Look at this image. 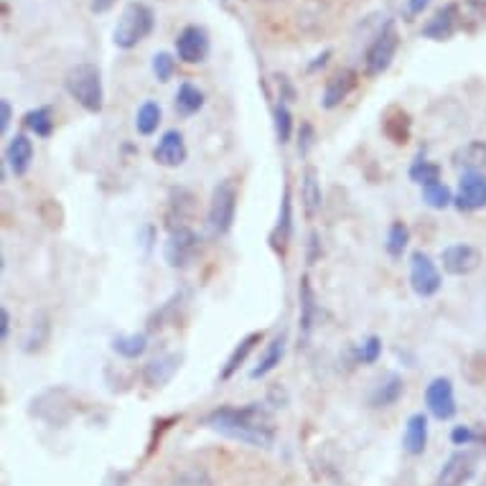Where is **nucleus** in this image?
<instances>
[{
    "label": "nucleus",
    "mask_w": 486,
    "mask_h": 486,
    "mask_svg": "<svg viewBox=\"0 0 486 486\" xmlns=\"http://www.w3.org/2000/svg\"><path fill=\"white\" fill-rule=\"evenodd\" d=\"M176 71V59L168 51H158L153 57V74L158 82H168Z\"/></svg>",
    "instance_id": "nucleus-41"
},
{
    "label": "nucleus",
    "mask_w": 486,
    "mask_h": 486,
    "mask_svg": "<svg viewBox=\"0 0 486 486\" xmlns=\"http://www.w3.org/2000/svg\"><path fill=\"white\" fill-rule=\"evenodd\" d=\"M155 28V13L151 5H145V3H138V0H132L128 3L122 13H120L118 26H115V31H112V41H115V47L122 48V51H131L141 44L143 38H148V36L153 34Z\"/></svg>",
    "instance_id": "nucleus-3"
},
{
    "label": "nucleus",
    "mask_w": 486,
    "mask_h": 486,
    "mask_svg": "<svg viewBox=\"0 0 486 486\" xmlns=\"http://www.w3.org/2000/svg\"><path fill=\"white\" fill-rule=\"evenodd\" d=\"M301 199H303L306 217H316L321 206H323L321 178H319V171H316L313 166L303 168V176H301Z\"/></svg>",
    "instance_id": "nucleus-27"
},
{
    "label": "nucleus",
    "mask_w": 486,
    "mask_h": 486,
    "mask_svg": "<svg viewBox=\"0 0 486 486\" xmlns=\"http://www.w3.org/2000/svg\"><path fill=\"white\" fill-rule=\"evenodd\" d=\"M262 3H275V0H262Z\"/></svg>",
    "instance_id": "nucleus-54"
},
{
    "label": "nucleus",
    "mask_w": 486,
    "mask_h": 486,
    "mask_svg": "<svg viewBox=\"0 0 486 486\" xmlns=\"http://www.w3.org/2000/svg\"><path fill=\"white\" fill-rule=\"evenodd\" d=\"M420 191H423V202L430 206V209H438V212H443V209H449V206H453V194L443 181H430V184H426V186H420Z\"/></svg>",
    "instance_id": "nucleus-35"
},
{
    "label": "nucleus",
    "mask_w": 486,
    "mask_h": 486,
    "mask_svg": "<svg viewBox=\"0 0 486 486\" xmlns=\"http://www.w3.org/2000/svg\"><path fill=\"white\" fill-rule=\"evenodd\" d=\"M410 248V227L405 225L403 219H395L387 227V238H385V249L392 260H400L405 252Z\"/></svg>",
    "instance_id": "nucleus-32"
},
{
    "label": "nucleus",
    "mask_w": 486,
    "mask_h": 486,
    "mask_svg": "<svg viewBox=\"0 0 486 486\" xmlns=\"http://www.w3.org/2000/svg\"><path fill=\"white\" fill-rule=\"evenodd\" d=\"M400 48V34L392 21L382 26V31L375 36V41L369 44L367 54H364V74L367 77H382L385 71L392 67V59Z\"/></svg>",
    "instance_id": "nucleus-6"
},
{
    "label": "nucleus",
    "mask_w": 486,
    "mask_h": 486,
    "mask_svg": "<svg viewBox=\"0 0 486 486\" xmlns=\"http://www.w3.org/2000/svg\"><path fill=\"white\" fill-rule=\"evenodd\" d=\"M189 158V148L184 141V132L181 131H166L153 148V161L158 166L164 168H178L186 164Z\"/></svg>",
    "instance_id": "nucleus-16"
},
{
    "label": "nucleus",
    "mask_w": 486,
    "mask_h": 486,
    "mask_svg": "<svg viewBox=\"0 0 486 486\" xmlns=\"http://www.w3.org/2000/svg\"><path fill=\"white\" fill-rule=\"evenodd\" d=\"M209 48H212V41H209V34L204 26L191 24L186 28H181V34L176 36V57L184 64H202L209 57Z\"/></svg>",
    "instance_id": "nucleus-9"
},
{
    "label": "nucleus",
    "mask_w": 486,
    "mask_h": 486,
    "mask_svg": "<svg viewBox=\"0 0 486 486\" xmlns=\"http://www.w3.org/2000/svg\"><path fill=\"white\" fill-rule=\"evenodd\" d=\"M181 362H184V356L178 354V352H166V354H158V356H153V359H148V362L143 364V372H141L143 382H145L151 390H161V387H166L168 382L174 380V377L178 375Z\"/></svg>",
    "instance_id": "nucleus-14"
},
{
    "label": "nucleus",
    "mask_w": 486,
    "mask_h": 486,
    "mask_svg": "<svg viewBox=\"0 0 486 486\" xmlns=\"http://www.w3.org/2000/svg\"><path fill=\"white\" fill-rule=\"evenodd\" d=\"M332 54H333L332 48H323L319 57H316V59L309 64V71H316V69H321V67H326V64H329V59H332Z\"/></svg>",
    "instance_id": "nucleus-50"
},
{
    "label": "nucleus",
    "mask_w": 486,
    "mask_h": 486,
    "mask_svg": "<svg viewBox=\"0 0 486 486\" xmlns=\"http://www.w3.org/2000/svg\"><path fill=\"white\" fill-rule=\"evenodd\" d=\"M285 344H288V336H285V332L278 333L273 342L265 346V352H262L258 367H252V372H249V380H262V377H268L273 369H278V364L283 362V356H285Z\"/></svg>",
    "instance_id": "nucleus-28"
},
{
    "label": "nucleus",
    "mask_w": 486,
    "mask_h": 486,
    "mask_svg": "<svg viewBox=\"0 0 486 486\" xmlns=\"http://www.w3.org/2000/svg\"><path fill=\"white\" fill-rule=\"evenodd\" d=\"M273 120H275V138L280 145L291 143V135H293V115L291 110L283 102H278L273 110Z\"/></svg>",
    "instance_id": "nucleus-39"
},
{
    "label": "nucleus",
    "mask_w": 486,
    "mask_h": 486,
    "mask_svg": "<svg viewBox=\"0 0 486 486\" xmlns=\"http://www.w3.org/2000/svg\"><path fill=\"white\" fill-rule=\"evenodd\" d=\"M3 161H5V168H11L13 176H26V174L31 171V164H34V141H31L26 132L13 135L8 148H5Z\"/></svg>",
    "instance_id": "nucleus-19"
},
{
    "label": "nucleus",
    "mask_w": 486,
    "mask_h": 486,
    "mask_svg": "<svg viewBox=\"0 0 486 486\" xmlns=\"http://www.w3.org/2000/svg\"><path fill=\"white\" fill-rule=\"evenodd\" d=\"M356 82H359V74L354 69H339L336 74H332L326 79L323 87V95H321V107L323 110H336V107L344 102L346 97L354 92Z\"/></svg>",
    "instance_id": "nucleus-18"
},
{
    "label": "nucleus",
    "mask_w": 486,
    "mask_h": 486,
    "mask_svg": "<svg viewBox=\"0 0 486 486\" xmlns=\"http://www.w3.org/2000/svg\"><path fill=\"white\" fill-rule=\"evenodd\" d=\"M428 446V416L426 413H413L405 423L403 449L407 456H423Z\"/></svg>",
    "instance_id": "nucleus-25"
},
{
    "label": "nucleus",
    "mask_w": 486,
    "mask_h": 486,
    "mask_svg": "<svg viewBox=\"0 0 486 486\" xmlns=\"http://www.w3.org/2000/svg\"><path fill=\"white\" fill-rule=\"evenodd\" d=\"M275 79H278V92H280V102H293L296 100V90H293V84L291 79L285 77V74H275Z\"/></svg>",
    "instance_id": "nucleus-44"
},
{
    "label": "nucleus",
    "mask_w": 486,
    "mask_h": 486,
    "mask_svg": "<svg viewBox=\"0 0 486 486\" xmlns=\"http://www.w3.org/2000/svg\"><path fill=\"white\" fill-rule=\"evenodd\" d=\"M112 5H115V0H92V3H90V11L100 16V13L110 11Z\"/></svg>",
    "instance_id": "nucleus-51"
},
{
    "label": "nucleus",
    "mask_w": 486,
    "mask_h": 486,
    "mask_svg": "<svg viewBox=\"0 0 486 486\" xmlns=\"http://www.w3.org/2000/svg\"><path fill=\"white\" fill-rule=\"evenodd\" d=\"M158 125H161V105L153 100L143 102L135 112V131L141 135H153L158 131Z\"/></svg>",
    "instance_id": "nucleus-36"
},
{
    "label": "nucleus",
    "mask_w": 486,
    "mask_h": 486,
    "mask_svg": "<svg viewBox=\"0 0 486 486\" xmlns=\"http://www.w3.org/2000/svg\"><path fill=\"white\" fill-rule=\"evenodd\" d=\"M382 132L395 145H405L413 135V118L405 112L403 107H387V112L382 115Z\"/></svg>",
    "instance_id": "nucleus-23"
},
{
    "label": "nucleus",
    "mask_w": 486,
    "mask_h": 486,
    "mask_svg": "<svg viewBox=\"0 0 486 486\" xmlns=\"http://www.w3.org/2000/svg\"><path fill=\"white\" fill-rule=\"evenodd\" d=\"M298 155L301 158H306L311 153V148L316 145V128L311 125V122H301V128H298Z\"/></svg>",
    "instance_id": "nucleus-42"
},
{
    "label": "nucleus",
    "mask_w": 486,
    "mask_h": 486,
    "mask_svg": "<svg viewBox=\"0 0 486 486\" xmlns=\"http://www.w3.org/2000/svg\"><path fill=\"white\" fill-rule=\"evenodd\" d=\"M440 265L453 278L471 275L481 265V249L474 248V245H466V242L449 245V248H443V252H440Z\"/></svg>",
    "instance_id": "nucleus-11"
},
{
    "label": "nucleus",
    "mask_w": 486,
    "mask_h": 486,
    "mask_svg": "<svg viewBox=\"0 0 486 486\" xmlns=\"http://www.w3.org/2000/svg\"><path fill=\"white\" fill-rule=\"evenodd\" d=\"M204 92L196 87V84L184 82L178 87L176 100H174V107H176V112L181 118H191V115H196L199 110L204 107Z\"/></svg>",
    "instance_id": "nucleus-31"
},
{
    "label": "nucleus",
    "mask_w": 486,
    "mask_h": 486,
    "mask_svg": "<svg viewBox=\"0 0 486 486\" xmlns=\"http://www.w3.org/2000/svg\"><path fill=\"white\" fill-rule=\"evenodd\" d=\"M476 474V459L469 451L451 453L446 463L440 466L436 476V486H463L471 481Z\"/></svg>",
    "instance_id": "nucleus-15"
},
{
    "label": "nucleus",
    "mask_w": 486,
    "mask_h": 486,
    "mask_svg": "<svg viewBox=\"0 0 486 486\" xmlns=\"http://www.w3.org/2000/svg\"><path fill=\"white\" fill-rule=\"evenodd\" d=\"M48 336H51V316L47 311H38L28 326V333H26L24 344H21V352L24 354H38L44 346H47Z\"/></svg>",
    "instance_id": "nucleus-29"
},
{
    "label": "nucleus",
    "mask_w": 486,
    "mask_h": 486,
    "mask_svg": "<svg viewBox=\"0 0 486 486\" xmlns=\"http://www.w3.org/2000/svg\"><path fill=\"white\" fill-rule=\"evenodd\" d=\"M382 356V339L380 336H367L362 344L354 349V362L356 364H377V359Z\"/></svg>",
    "instance_id": "nucleus-40"
},
{
    "label": "nucleus",
    "mask_w": 486,
    "mask_h": 486,
    "mask_svg": "<svg viewBox=\"0 0 486 486\" xmlns=\"http://www.w3.org/2000/svg\"><path fill=\"white\" fill-rule=\"evenodd\" d=\"M31 405H34L31 416L47 420L48 426H64L74 416V405L77 403H74V397L67 387H51V390L41 392Z\"/></svg>",
    "instance_id": "nucleus-7"
},
{
    "label": "nucleus",
    "mask_w": 486,
    "mask_h": 486,
    "mask_svg": "<svg viewBox=\"0 0 486 486\" xmlns=\"http://www.w3.org/2000/svg\"><path fill=\"white\" fill-rule=\"evenodd\" d=\"M316 258H321L319 232H311V238H309V265H313V262H316Z\"/></svg>",
    "instance_id": "nucleus-49"
},
{
    "label": "nucleus",
    "mask_w": 486,
    "mask_h": 486,
    "mask_svg": "<svg viewBox=\"0 0 486 486\" xmlns=\"http://www.w3.org/2000/svg\"><path fill=\"white\" fill-rule=\"evenodd\" d=\"M64 90L67 95L82 107L90 115H100L105 107V87H102V71L92 61L74 64L64 77Z\"/></svg>",
    "instance_id": "nucleus-2"
},
{
    "label": "nucleus",
    "mask_w": 486,
    "mask_h": 486,
    "mask_svg": "<svg viewBox=\"0 0 486 486\" xmlns=\"http://www.w3.org/2000/svg\"><path fill=\"white\" fill-rule=\"evenodd\" d=\"M268 405H273V407H285L288 405V392L280 385H273L270 392H268Z\"/></svg>",
    "instance_id": "nucleus-46"
},
{
    "label": "nucleus",
    "mask_w": 486,
    "mask_h": 486,
    "mask_svg": "<svg viewBox=\"0 0 486 486\" xmlns=\"http://www.w3.org/2000/svg\"><path fill=\"white\" fill-rule=\"evenodd\" d=\"M459 18H461V31L474 34L479 26L486 21V0H461L459 3Z\"/></svg>",
    "instance_id": "nucleus-34"
},
{
    "label": "nucleus",
    "mask_w": 486,
    "mask_h": 486,
    "mask_svg": "<svg viewBox=\"0 0 486 486\" xmlns=\"http://www.w3.org/2000/svg\"><path fill=\"white\" fill-rule=\"evenodd\" d=\"M426 407L436 420H451L459 413L456 395H453V382L449 377H436L426 387Z\"/></svg>",
    "instance_id": "nucleus-12"
},
{
    "label": "nucleus",
    "mask_w": 486,
    "mask_h": 486,
    "mask_svg": "<svg viewBox=\"0 0 486 486\" xmlns=\"http://www.w3.org/2000/svg\"><path fill=\"white\" fill-rule=\"evenodd\" d=\"M451 166L461 174L486 171V141H469L451 153Z\"/></svg>",
    "instance_id": "nucleus-20"
},
{
    "label": "nucleus",
    "mask_w": 486,
    "mask_h": 486,
    "mask_svg": "<svg viewBox=\"0 0 486 486\" xmlns=\"http://www.w3.org/2000/svg\"><path fill=\"white\" fill-rule=\"evenodd\" d=\"M428 5H430V0H407V5H405V16H407V21H413L416 16L426 11Z\"/></svg>",
    "instance_id": "nucleus-47"
},
{
    "label": "nucleus",
    "mask_w": 486,
    "mask_h": 486,
    "mask_svg": "<svg viewBox=\"0 0 486 486\" xmlns=\"http://www.w3.org/2000/svg\"><path fill=\"white\" fill-rule=\"evenodd\" d=\"M410 288L417 298H433L443 288L438 265L423 249H416L410 255Z\"/></svg>",
    "instance_id": "nucleus-8"
},
{
    "label": "nucleus",
    "mask_w": 486,
    "mask_h": 486,
    "mask_svg": "<svg viewBox=\"0 0 486 486\" xmlns=\"http://www.w3.org/2000/svg\"><path fill=\"white\" fill-rule=\"evenodd\" d=\"M222 5H225V8H229V0H222Z\"/></svg>",
    "instance_id": "nucleus-53"
},
{
    "label": "nucleus",
    "mask_w": 486,
    "mask_h": 486,
    "mask_svg": "<svg viewBox=\"0 0 486 486\" xmlns=\"http://www.w3.org/2000/svg\"><path fill=\"white\" fill-rule=\"evenodd\" d=\"M125 484H128V476L115 474V471L107 476V481H105V486H125Z\"/></svg>",
    "instance_id": "nucleus-52"
},
{
    "label": "nucleus",
    "mask_w": 486,
    "mask_h": 486,
    "mask_svg": "<svg viewBox=\"0 0 486 486\" xmlns=\"http://www.w3.org/2000/svg\"><path fill=\"white\" fill-rule=\"evenodd\" d=\"M456 31H461V18H459V3H449L433 13V18L423 26L420 34L430 41H449Z\"/></svg>",
    "instance_id": "nucleus-17"
},
{
    "label": "nucleus",
    "mask_w": 486,
    "mask_h": 486,
    "mask_svg": "<svg viewBox=\"0 0 486 486\" xmlns=\"http://www.w3.org/2000/svg\"><path fill=\"white\" fill-rule=\"evenodd\" d=\"M479 438L476 430L471 426H456L451 430V443L453 446H471Z\"/></svg>",
    "instance_id": "nucleus-43"
},
{
    "label": "nucleus",
    "mask_w": 486,
    "mask_h": 486,
    "mask_svg": "<svg viewBox=\"0 0 486 486\" xmlns=\"http://www.w3.org/2000/svg\"><path fill=\"white\" fill-rule=\"evenodd\" d=\"M199 249H202V238L189 225L178 227L168 232L166 242H164V260L174 270H186L194 265Z\"/></svg>",
    "instance_id": "nucleus-5"
},
{
    "label": "nucleus",
    "mask_w": 486,
    "mask_h": 486,
    "mask_svg": "<svg viewBox=\"0 0 486 486\" xmlns=\"http://www.w3.org/2000/svg\"><path fill=\"white\" fill-rule=\"evenodd\" d=\"M204 423L227 438L249 443L255 449H270L275 443V433H278L275 416L268 403H249L242 407L219 405L204 417Z\"/></svg>",
    "instance_id": "nucleus-1"
},
{
    "label": "nucleus",
    "mask_w": 486,
    "mask_h": 486,
    "mask_svg": "<svg viewBox=\"0 0 486 486\" xmlns=\"http://www.w3.org/2000/svg\"><path fill=\"white\" fill-rule=\"evenodd\" d=\"M440 174H443V168L438 164H433V161H428L426 155H417L416 161L410 164V168H407V176L417 186H426L430 181H438Z\"/></svg>",
    "instance_id": "nucleus-37"
},
{
    "label": "nucleus",
    "mask_w": 486,
    "mask_h": 486,
    "mask_svg": "<svg viewBox=\"0 0 486 486\" xmlns=\"http://www.w3.org/2000/svg\"><path fill=\"white\" fill-rule=\"evenodd\" d=\"M24 128L28 132H34L36 138H51L54 135V110L48 105L34 107L24 115Z\"/></svg>",
    "instance_id": "nucleus-30"
},
{
    "label": "nucleus",
    "mask_w": 486,
    "mask_h": 486,
    "mask_svg": "<svg viewBox=\"0 0 486 486\" xmlns=\"http://www.w3.org/2000/svg\"><path fill=\"white\" fill-rule=\"evenodd\" d=\"M194 212V194L189 189H171L168 194V209H166V227L168 232L171 229H178V227H186V219Z\"/></svg>",
    "instance_id": "nucleus-24"
},
{
    "label": "nucleus",
    "mask_w": 486,
    "mask_h": 486,
    "mask_svg": "<svg viewBox=\"0 0 486 486\" xmlns=\"http://www.w3.org/2000/svg\"><path fill=\"white\" fill-rule=\"evenodd\" d=\"M405 395V382L400 375H385L367 395V403L369 407H375V410H380V407H392V405L400 403V397Z\"/></svg>",
    "instance_id": "nucleus-21"
},
{
    "label": "nucleus",
    "mask_w": 486,
    "mask_h": 486,
    "mask_svg": "<svg viewBox=\"0 0 486 486\" xmlns=\"http://www.w3.org/2000/svg\"><path fill=\"white\" fill-rule=\"evenodd\" d=\"M238 184L232 178H222L212 191V199H209V212H206V225L212 229V235L217 238H225L227 232L235 225V217H238Z\"/></svg>",
    "instance_id": "nucleus-4"
},
{
    "label": "nucleus",
    "mask_w": 486,
    "mask_h": 486,
    "mask_svg": "<svg viewBox=\"0 0 486 486\" xmlns=\"http://www.w3.org/2000/svg\"><path fill=\"white\" fill-rule=\"evenodd\" d=\"M453 206L463 214L486 209V171L461 174L459 189H456V196H453Z\"/></svg>",
    "instance_id": "nucleus-10"
},
{
    "label": "nucleus",
    "mask_w": 486,
    "mask_h": 486,
    "mask_svg": "<svg viewBox=\"0 0 486 486\" xmlns=\"http://www.w3.org/2000/svg\"><path fill=\"white\" fill-rule=\"evenodd\" d=\"M148 349V336L145 333H125V336H115L112 339V352L122 359H141Z\"/></svg>",
    "instance_id": "nucleus-33"
},
{
    "label": "nucleus",
    "mask_w": 486,
    "mask_h": 486,
    "mask_svg": "<svg viewBox=\"0 0 486 486\" xmlns=\"http://www.w3.org/2000/svg\"><path fill=\"white\" fill-rule=\"evenodd\" d=\"M11 336V313L8 309H0V342H8Z\"/></svg>",
    "instance_id": "nucleus-48"
},
{
    "label": "nucleus",
    "mask_w": 486,
    "mask_h": 486,
    "mask_svg": "<svg viewBox=\"0 0 486 486\" xmlns=\"http://www.w3.org/2000/svg\"><path fill=\"white\" fill-rule=\"evenodd\" d=\"M291 239H293V202H291V186H283V196H280V209H278V219H275L273 232H270V249L275 255L285 260L288 249H291Z\"/></svg>",
    "instance_id": "nucleus-13"
},
{
    "label": "nucleus",
    "mask_w": 486,
    "mask_h": 486,
    "mask_svg": "<svg viewBox=\"0 0 486 486\" xmlns=\"http://www.w3.org/2000/svg\"><path fill=\"white\" fill-rule=\"evenodd\" d=\"M11 122H13V107H11V102L3 97V100H0V132H3V135L8 132Z\"/></svg>",
    "instance_id": "nucleus-45"
},
{
    "label": "nucleus",
    "mask_w": 486,
    "mask_h": 486,
    "mask_svg": "<svg viewBox=\"0 0 486 486\" xmlns=\"http://www.w3.org/2000/svg\"><path fill=\"white\" fill-rule=\"evenodd\" d=\"M262 339H265V333L262 332H252V333H248V336H242V339H239V344L232 349V354L227 356L225 367H222V372H219V377H222L225 382L232 380V377L239 372V367L248 362V356L255 352V346L260 344Z\"/></svg>",
    "instance_id": "nucleus-26"
},
{
    "label": "nucleus",
    "mask_w": 486,
    "mask_h": 486,
    "mask_svg": "<svg viewBox=\"0 0 486 486\" xmlns=\"http://www.w3.org/2000/svg\"><path fill=\"white\" fill-rule=\"evenodd\" d=\"M171 486H214L212 474L199 466V463H194V466H186V469H181L176 476H174V484Z\"/></svg>",
    "instance_id": "nucleus-38"
},
{
    "label": "nucleus",
    "mask_w": 486,
    "mask_h": 486,
    "mask_svg": "<svg viewBox=\"0 0 486 486\" xmlns=\"http://www.w3.org/2000/svg\"><path fill=\"white\" fill-rule=\"evenodd\" d=\"M298 303H301V336L309 339L313 326H316V316H319V303H316V293L311 285L309 273L301 275V285H298Z\"/></svg>",
    "instance_id": "nucleus-22"
}]
</instances>
